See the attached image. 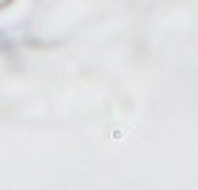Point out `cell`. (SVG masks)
<instances>
[{
	"label": "cell",
	"mask_w": 198,
	"mask_h": 190,
	"mask_svg": "<svg viewBox=\"0 0 198 190\" xmlns=\"http://www.w3.org/2000/svg\"><path fill=\"white\" fill-rule=\"evenodd\" d=\"M8 5H13V0H0V10H5Z\"/></svg>",
	"instance_id": "obj_1"
}]
</instances>
